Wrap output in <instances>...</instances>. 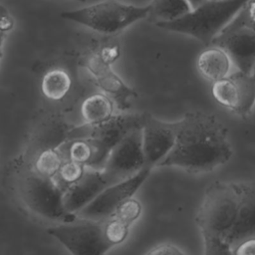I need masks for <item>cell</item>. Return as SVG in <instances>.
I'll list each match as a JSON object with an SVG mask.
<instances>
[{"label":"cell","mask_w":255,"mask_h":255,"mask_svg":"<svg viewBox=\"0 0 255 255\" xmlns=\"http://www.w3.org/2000/svg\"><path fill=\"white\" fill-rule=\"evenodd\" d=\"M252 75H253V77L255 78V67H254V69H253V72H252Z\"/></svg>","instance_id":"obj_31"},{"label":"cell","mask_w":255,"mask_h":255,"mask_svg":"<svg viewBox=\"0 0 255 255\" xmlns=\"http://www.w3.org/2000/svg\"><path fill=\"white\" fill-rule=\"evenodd\" d=\"M65 159L76 161L85 167L103 169L111 148L91 137L67 138L59 146Z\"/></svg>","instance_id":"obj_16"},{"label":"cell","mask_w":255,"mask_h":255,"mask_svg":"<svg viewBox=\"0 0 255 255\" xmlns=\"http://www.w3.org/2000/svg\"><path fill=\"white\" fill-rule=\"evenodd\" d=\"M129 226L112 216L104 220V234L107 241L113 246L124 242L128 234Z\"/></svg>","instance_id":"obj_23"},{"label":"cell","mask_w":255,"mask_h":255,"mask_svg":"<svg viewBox=\"0 0 255 255\" xmlns=\"http://www.w3.org/2000/svg\"><path fill=\"white\" fill-rule=\"evenodd\" d=\"M252 237H255V182H241L237 216L228 238L230 253L241 242Z\"/></svg>","instance_id":"obj_15"},{"label":"cell","mask_w":255,"mask_h":255,"mask_svg":"<svg viewBox=\"0 0 255 255\" xmlns=\"http://www.w3.org/2000/svg\"><path fill=\"white\" fill-rule=\"evenodd\" d=\"M149 13V4L135 6L117 0H106L86 7L64 11L61 13V17L100 33L114 34L146 18Z\"/></svg>","instance_id":"obj_4"},{"label":"cell","mask_w":255,"mask_h":255,"mask_svg":"<svg viewBox=\"0 0 255 255\" xmlns=\"http://www.w3.org/2000/svg\"><path fill=\"white\" fill-rule=\"evenodd\" d=\"M151 168L144 166L134 175L107 186L90 204L76 215L80 218L104 221L113 216L116 209L133 196L150 174Z\"/></svg>","instance_id":"obj_7"},{"label":"cell","mask_w":255,"mask_h":255,"mask_svg":"<svg viewBox=\"0 0 255 255\" xmlns=\"http://www.w3.org/2000/svg\"><path fill=\"white\" fill-rule=\"evenodd\" d=\"M64 161L65 157L59 147H48L36 157L34 170L45 177L55 178Z\"/></svg>","instance_id":"obj_21"},{"label":"cell","mask_w":255,"mask_h":255,"mask_svg":"<svg viewBox=\"0 0 255 255\" xmlns=\"http://www.w3.org/2000/svg\"><path fill=\"white\" fill-rule=\"evenodd\" d=\"M175 143L157 166H178L189 173L208 172L229 160L227 128L209 113L187 112L178 121Z\"/></svg>","instance_id":"obj_1"},{"label":"cell","mask_w":255,"mask_h":255,"mask_svg":"<svg viewBox=\"0 0 255 255\" xmlns=\"http://www.w3.org/2000/svg\"><path fill=\"white\" fill-rule=\"evenodd\" d=\"M211 45L222 48L239 71L252 74L255 67V30L245 26H226Z\"/></svg>","instance_id":"obj_12"},{"label":"cell","mask_w":255,"mask_h":255,"mask_svg":"<svg viewBox=\"0 0 255 255\" xmlns=\"http://www.w3.org/2000/svg\"><path fill=\"white\" fill-rule=\"evenodd\" d=\"M187 1H188L189 5H190V7H191V9H192V8L197 7L198 5H200L201 3H203V2L206 1V0H187Z\"/></svg>","instance_id":"obj_29"},{"label":"cell","mask_w":255,"mask_h":255,"mask_svg":"<svg viewBox=\"0 0 255 255\" xmlns=\"http://www.w3.org/2000/svg\"><path fill=\"white\" fill-rule=\"evenodd\" d=\"M179 122L167 123L145 113L142 125V147L144 165L152 168L167 155L173 147Z\"/></svg>","instance_id":"obj_11"},{"label":"cell","mask_w":255,"mask_h":255,"mask_svg":"<svg viewBox=\"0 0 255 255\" xmlns=\"http://www.w3.org/2000/svg\"><path fill=\"white\" fill-rule=\"evenodd\" d=\"M114 101L105 93L89 96L81 106V114L86 124H100L114 116Z\"/></svg>","instance_id":"obj_18"},{"label":"cell","mask_w":255,"mask_h":255,"mask_svg":"<svg viewBox=\"0 0 255 255\" xmlns=\"http://www.w3.org/2000/svg\"><path fill=\"white\" fill-rule=\"evenodd\" d=\"M3 42H4V33L0 32V58L2 56V46H3Z\"/></svg>","instance_id":"obj_30"},{"label":"cell","mask_w":255,"mask_h":255,"mask_svg":"<svg viewBox=\"0 0 255 255\" xmlns=\"http://www.w3.org/2000/svg\"><path fill=\"white\" fill-rule=\"evenodd\" d=\"M86 167L76 161L65 159L58 174L55 176V181L65 190L69 185L76 182L85 172Z\"/></svg>","instance_id":"obj_22"},{"label":"cell","mask_w":255,"mask_h":255,"mask_svg":"<svg viewBox=\"0 0 255 255\" xmlns=\"http://www.w3.org/2000/svg\"><path fill=\"white\" fill-rule=\"evenodd\" d=\"M240 25H245L255 30V0H248L227 26L235 27Z\"/></svg>","instance_id":"obj_25"},{"label":"cell","mask_w":255,"mask_h":255,"mask_svg":"<svg viewBox=\"0 0 255 255\" xmlns=\"http://www.w3.org/2000/svg\"><path fill=\"white\" fill-rule=\"evenodd\" d=\"M63 192L54 178L45 177L35 170L30 171L21 183L22 198L31 210L47 219L68 222L76 219V215L66 210Z\"/></svg>","instance_id":"obj_5"},{"label":"cell","mask_w":255,"mask_h":255,"mask_svg":"<svg viewBox=\"0 0 255 255\" xmlns=\"http://www.w3.org/2000/svg\"><path fill=\"white\" fill-rule=\"evenodd\" d=\"M145 254H148V255H181V254H183V252L173 244L161 243L156 246H153Z\"/></svg>","instance_id":"obj_26"},{"label":"cell","mask_w":255,"mask_h":255,"mask_svg":"<svg viewBox=\"0 0 255 255\" xmlns=\"http://www.w3.org/2000/svg\"><path fill=\"white\" fill-rule=\"evenodd\" d=\"M12 27H13V18L4 7L0 6V32L5 33L11 30Z\"/></svg>","instance_id":"obj_28"},{"label":"cell","mask_w":255,"mask_h":255,"mask_svg":"<svg viewBox=\"0 0 255 255\" xmlns=\"http://www.w3.org/2000/svg\"><path fill=\"white\" fill-rule=\"evenodd\" d=\"M75 1H80V2H85L86 0H75Z\"/></svg>","instance_id":"obj_32"},{"label":"cell","mask_w":255,"mask_h":255,"mask_svg":"<svg viewBox=\"0 0 255 255\" xmlns=\"http://www.w3.org/2000/svg\"><path fill=\"white\" fill-rule=\"evenodd\" d=\"M212 95L221 106L246 119L255 103V78L252 74L238 71L215 81Z\"/></svg>","instance_id":"obj_9"},{"label":"cell","mask_w":255,"mask_h":255,"mask_svg":"<svg viewBox=\"0 0 255 255\" xmlns=\"http://www.w3.org/2000/svg\"><path fill=\"white\" fill-rule=\"evenodd\" d=\"M240 201V183L214 181L205 191L195 222L204 243V254H231L228 238Z\"/></svg>","instance_id":"obj_2"},{"label":"cell","mask_w":255,"mask_h":255,"mask_svg":"<svg viewBox=\"0 0 255 255\" xmlns=\"http://www.w3.org/2000/svg\"><path fill=\"white\" fill-rule=\"evenodd\" d=\"M72 80L67 71L63 69H52L48 71L42 78L41 91L42 94L53 101L63 99L70 91Z\"/></svg>","instance_id":"obj_19"},{"label":"cell","mask_w":255,"mask_h":255,"mask_svg":"<svg viewBox=\"0 0 255 255\" xmlns=\"http://www.w3.org/2000/svg\"><path fill=\"white\" fill-rule=\"evenodd\" d=\"M85 66L97 85L114 101L119 110L128 111L130 108V100L137 94L114 72L109 62L100 56H93L86 61Z\"/></svg>","instance_id":"obj_14"},{"label":"cell","mask_w":255,"mask_h":255,"mask_svg":"<svg viewBox=\"0 0 255 255\" xmlns=\"http://www.w3.org/2000/svg\"><path fill=\"white\" fill-rule=\"evenodd\" d=\"M230 61L228 54L222 48L212 45L199 55L197 68L206 79L215 82L226 77Z\"/></svg>","instance_id":"obj_17"},{"label":"cell","mask_w":255,"mask_h":255,"mask_svg":"<svg viewBox=\"0 0 255 255\" xmlns=\"http://www.w3.org/2000/svg\"><path fill=\"white\" fill-rule=\"evenodd\" d=\"M144 166L142 128H137L111 148L103 170L115 183L134 175Z\"/></svg>","instance_id":"obj_8"},{"label":"cell","mask_w":255,"mask_h":255,"mask_svg":"<svg viewBox=\"0 0 255 255\" xmlns=\"http://www.w3.org/2000/svg\"><path fill=\"white\" fill-rule=\"evenodd\" d=\"M145 113H125L114 115L111 119L100 124H84L73 128L67 132V138L91 137L95 138L109 148H112L126 134L134 128H142Z\"/></svg>","instance_id":"obj_10"},{"label":"cell","mask_w":255,"mask_h":255,"mask_svg":"<svg viewBox=\"0 0 255 255\" xmlns=\"http://www.w3.org/2000/svg\"><path fill=\"white\" fill-rule=\"evenodd\" d=\"M235 255H255V237L241 242L232 252Z\"/></svg>","instance_id":"obj_27"},{"label":"cell","mask_w":255,"mask_h":255,"mask_svg":"<svg viewBox=\"0 0 255 255\" xmlns=\"http://www.w3.org/2000/svg\"><path fill=\"white\" fill-rule=\"evenodd\" d=\"M141 214V204L138 200L130 197L124 201L113 214L114 217L120 219L124 223L130 226Z\"/></svg>","instance_id":"obj_24"},{"label":"cell","mask_w":255,"mask_h":255,"mask_svg":"<svg viewBox=\"0 0 255 255\" xmlns=\"http://www.w3.org/2000/svg\"><path fill=\"white\" fill-rule=\"evenodd\" d=\"M47 232L75 255H102L112 245L104 234V221L81 218L62 222Z\"/></svg>","instance_id":"obj_6"},{"label":"cell","mask_w":255,"mask_h":255,"mask_svg":"<svg viewBox=\"0 0 255 255\" xmlns=\"http://www.w3.org/2000/svg\"><path fill=\"white\" fill-rule=\"evenodd\" d=\"M112 183L114 182L103 169L86 167L84 174L63 192L66 210L76 215Z\"/></svg>","instance_id":"obj_13"},{"label":"cell","mask_w":255,"mask_h":255,"mask_svg":"<svg viewBox=\"0 0 255 255\" xmlns=\"http://www.w3.org/2000/svg\"><path fill=\"white\" fill-rule=\"evenodd\" d=\"M150 13L157 21H170L191 10L187 0H151Z\"/></svg>","instance_id":"obj_20"},{"label":"cell","mask_w":255,"mask_h":255,"mask_svg":"<svg viewBox=\"0 0 255 255\" xmlns=\"http://www.w3.org/2000/svg\"><path fill=\"white\" fill-rule=\"evenodd\" d=\"M248 0H206L186 14L170 20L157 21L161 29L194 37L205 46L232 21Z\"/></svg>","instance_id":"obj_3"}]
</instances>
